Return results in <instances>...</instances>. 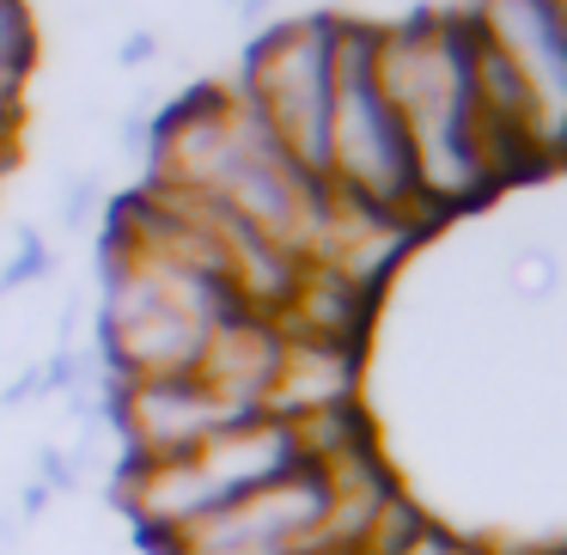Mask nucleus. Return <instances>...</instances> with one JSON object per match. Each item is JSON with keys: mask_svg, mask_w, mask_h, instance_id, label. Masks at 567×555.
<instances>
[{"mask_svg": "<svg viewBox=\"0 0 567 555\" xmlns=\"http://www.w3.org/2000/svg\"><path fill=\"white\" fill-rule=\"evenodd\" d=\"M379 80L409 141L421 220L464 214L506 189L482 129L470 13H409L396 25H379Z\"/></svg>", "mask_w": 567, "mask_h": 555, "instance_id": "nucleus-1", "label": "nucleus"}, {"mask_svg": "<svg viewBox=\"0 0 567 555\" xmlns=\"http://www.w3.org/2000/svg\"><path fill=\"white\" fill-rule=\"evenodd\" d=\"M111 421L123 433V464H159L245 421V409L226 403L202 372H153L111 384Z\"/></svg>", "mask_w": 567, "mask_h": 555, "instance_id": "nucleus-7", "label": "nucleus"}, {"mask_svg": "<svg viewBox=\"0 0 567 555\" xmlns=\"http://www.w3.org/2000/svg\"><path fill=\"white\" fill-rule=\"evenodd\" d=\"M165 555H330V476L299 464L159 543Z\"/></svg>", "mask_w": 567, "mask_h": 555, "instance_id": "nucleus-5", "label": "nucleus"}, {"mask_svg": "<svg viewBox=\"0 0 567 555\" xmlns=\"http://www.w3.org/2000/svg\"><path fill=\"white\" fill-rule=\"evenodd\" d=\"M299 464H306V445H299L293 421L287 415H245L184 458L123 464V506L147 543H172L196 518L220 513L226 501H238V494L262 489V482L287 476Z\"/></svg>", "mask_w": 567, "mask_h": 555, "instance_id": "nucleus-3", "label": "nucleus"}, {"mask_svg": "<svg viewBox=\"0 0 567 555\" xmlns=\"http://www.w3.org/2000/svg\"><path fill=\"white\" fill-rule=\"evenodd\" d=\"M323 184L336 202L367 214L421 220L415 165L396 123V104L379 80V25L336 13V86H330V141H323Z\"/></svg>", "mask_w": 567, "mask_h": 555, "instance_id": "nucleus-2", "label": "nucleus"}, {"mask_svg": "<svg viewBox=\"0 0 567 555\" xmlns=\"http://www.w3.org/2000/svg\"><path fill=\"white\" fill-rule=\"evenodd\" d=\"M330 86H336V13L281 19L257 38L238 74V99L257 111V123L323 177V141H330Z\"/></svg>", "mask_w": 567, "mask_h": 555, "instance_id": "nucleus-4", "label": "nucleus"}, {"mask_svg": "<svg viewBox=\"0 0 567 555\" xmlns=\"http://www.w3.org/2000/svg\"><path fill=\"white\" fill-rule=\"evenodd\" d=\"M31 62H38L31 0H0V129L7 135H19V116H25Z\"/></svg>", "mask_w": 567, "mask_h": 555, "instance_id": "nucleus-8", "label": "nucleus"}, {"mask_svg": "<svg viewBox=\"0 0 567 555\" xmlns=\"http://www.w3.org/2000/svg\"><path fill=\"white\" fill-rule=\"evenodd\" d=\"M470 25L482 50L518 80L530 135L555 165L567 141V0H476Z\"/></svg>", "mask_w": 567, "mask_h": 555, "instance_id": "nucleus-6", "label": "nucleus"}]
</instances>
